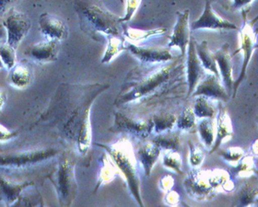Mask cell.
Wrapping results in <instances>:
<instances>
[{
    "label": "cell",
    "instance_id": "cell-1",
    "mask_svg": "<svg viewBox=\"0 0 258 207\" xmlns=\"http://www.w3.org/2000/svg\"><path fill=\"white\" fill-rule=\"evenodd\" d=\"M109 87L101 83L61 84L39 122L56 129L60 137L67 143L75 144L78 152L86 156L92 147V108Z\"/></svg>",
    "mask_w": 258,
    "mask_h": 207
},
{
    "label": "cell",
    "instance_id": "cell-2",
    "mask_svg": "<svg viewBox=\"0 0 258 207\" xmlns=\"http://www.w3.org/2000/svg\"><path fill=\"white\" fill-rule=\"evenodd\" d=\"M81 31L96 42H104L110 36H124L125 23L122 17L107 10L99 0H76Z\"/></svg>",
    "mask_w": 258,
    "mask_h": 207
},
{
    "label": "cell",
    "instance_id": "cell-3",
    "mask_svg": "<svg viewBox=\"0 0 258 207\" xmlns=\"http://www.w3.org/2000/svg\"><path fill=\"white\" fill-rule=\"evenodd\" d=\"M176 65V63L173 62L145 74L137 73L129 76L114 101V105L123 106L154 93L171 80L174 76Z\"/></svg>",
    "mask_w": 258,
    "mask_h": 207
},
{
    "label": "cell",
    "instance_id": "cell-4",
    "mask_svg": "<svg viewBox=\"0 0 258 207\" xmlns=\"http://www.w3.org/2000/svg\"><path fill=\"white\" fill-rule=\"evenodd\" d=\"M97 147L107 152L117 167L120 176L124 178L129 191L140 206H144L141 197L140 166L134 148L128 138L122 137L111 144L95 143Z\"/></svg>",
    "mask_w": 258,
    "mask_h": 207
},
{
    "label": "cell",
    "instance_id": "cell-5",
    "mask_svg": "<svg viewBox=\"0 0 258 207\" xmlns=\"http://www.w3.org/2000/svg\"><path fill=\"white\" fill-rule=\"evenodd\" d=\"M76 158L73 152L68 150L60 156L56 169L47 179L54 185L61 206H70L75 201L79 186L76 180Z\"/></svg>",
    "mask_w": 258,
    "mask_h": 207
},
{
    "label": "cell",
    "instance_id": "cell-6",
    "mask_svg": "<svg viewBox=\"0 0 258 207\" xmlns=\"http://www.w3.org/2000/svg\"><path fill=\"white\" fill-rule=\"evenodd\" d=\"M242 23L241 29L239 30V42L240 48L237 49L231 55H235L236 53H242V63L241 72L239 78L235 80L233 86L232 97H236L237 91L242 81L245 80L246 72H247L248 64L253 56V52L255 49H258L257 35L258 27L255 24L258 22V16L255 17L252 21L248 20L247 11L244 9L242 10Z\"/></svg>",
    "mask_w": 258,
    "mask_h": 207
},
{
    "label": "cell",
    "instance_id": "cell-7",
    "mask_svg": "<svg viewBox=\"0 0 258 207\" xmlns=\"http://www.w3.org/2000/svg\"><path fill=\"white\" fill-rule=\"evenodd\" d=\"M58 153L57 149L48 148L3 154L1 157V168L9 170L25 169L50 160Z\"/></svg>",
    "mask_w": 258,
    "mask_h": 207
},
{
    "label": "cell",
    "instance_id": "cell-8",
    "mask_svg": "<svg viewBox=\"0 0 258 207\" xmlns=\"http://www.w3.org/2000/svg\"><path fill=\"white\" fill-rule=\"evenodd\" d=\"M210 170L196 168L190 170L183 181V187L190 198L198 202L212 200L218 192L213 189L210 181Z\"/></svg>",
    "mask_w": 258,
    "mask_h": 207
},
{
    "label": "cell",
    "instance_id": "cell-9",
    "mask_svg": "<svg viewBox=\"0 0 258 207\" xmlns=\"http://www.w3.org/2000/svg\"><path fill=\"white\" fill-rule=\"evenodd\" d=\"M2 25L7 32L6 42L16 49L31 30V22L29 18L14 8H11L3 20Z\"/></svg>",
    "mask_w": 258,
    "mask_h": 207
},
{
    "label": "cell",
    "instance_id": "cell-10",
    "mask_svg": "<svg viewBox=\"0 0 258 207\" xmlns=\"http://www.w3.org/2000/svg\"><path fill=\"white\" fill-rule=\"evenodd\" d=\"M110 131L113 133H123L138 139L147 138L154 131L153 120H136L124 115L121 112H116L114 115V122Z\"/></svg>",
    "mask_w": 258,
    "mask_h": 207
},
{
    "label": "cell",
    "instance_id": "cell-11",
    "mask_svg": "<svg viewBox=\"0 0 258 207\" xmlns=\"http://www.w3.org/2000/svg\"><path fill=\"white\" fill-rule=\"evenodd\" d=\"M127 51L144 64H164L173 59L170 48L140 46L127 42Z\"/></svg>",
    "mask_w": 258,
    "mask_h": 207
},
{
    "label": "cell",
    "instance_id": "cell-12",
    "mask_svg": "<svg viewBox=\"0 0 258 207\" xmlns=\"http://www.w3.org/2000/svg\"><path fill=\"white\" fill-rule=\"evenodd\" d=\"M190 18V11L189 10L179 11L177 12V20L175 22V25L173 27L170 41L168 43V47L178 48L181 52L182 55H184L187 47H188L189 42L191 39V27L189 22Z\"/></svg>",
    "mask_w": 258,
    "mask_h": 207
},
{
    "label": "cell",
    "instance_id": "cell-13",
    "mask_svg": "<svg viewBox=\"0 0 258 207\" xmlns=\"http://www.w3.org/2000/svg\"><path fill=\"white\" fill-rule=\"evenodd\" d=\"M202 29L225 30V31L238 30L235 24L227 21L225 19H222L216 13L212 8L211 0H206L202 15L191 24V31L193 32L198 30H202Z\"/></svg>",
    "mask_w": 258,
    "mask_h": 207
},
{
    "label": "cell",
    "instance_id": "cell-14",
    "mask_svg": "<svg viewBox=\"0 0 258 207\" xmlns=\"http://www.w3.org/2000/svg\"><path fill=\"white\" fill-rule=\"evenodd\" d=\"M197 42L193 36H191L187 47V59H186V74H187V84H188V91H187V98L192 95L196 88L198 87L199 82L202 80L206 75V69L201 63L197 52L196 47Z\"/></svg>",
    "mask_w": 258,
    "mask_h": 207
},
{
    "label": "cell",
    "instance_id": "cell-15",
    "mask_svg": "<svg viewBox=\"0 0 258 207\" xmlns=\"http://www.w3.org/2000/svg\"><path fill=\"white\" fill-rule=\"evenodd\" d=\"M191 96H205L216 101L224 102L230 100V93L227 91L224 84H222L221 78L210 72L209 74L205 75Z\"/></svg>",
    "mask_w": 258,
    "mask_h": 207
},
{
    "label": "cell",
    "instance_id": "cell-16",
    "mask_svg": "<svg viewBox=\"0 0 258 207\" xmlns=\"http://www.w3.org/2000/svg\"><path fill=\"white\" fill-rule=\"evenodd\" d=\"M59 41L47 40L28 46L24 54L29 60L37 64H46L57 60L59 53Z\"/></svg>",
    "mask_w": 258,
    "mask_h": 207
},
{
    "label": "cell",
    "instance_id": "cell-17",
    "mask_svg": "<svg viewBox=\"0 0 258 207\" xmlns=\"http://www.w3.org/2000/svg\"><path fill=\"white\" fill-rule=\"evenodd\" d=\"M39 29L40 32L47 40H56L63 41L69 35V28L59 17L50 14L43 13L39 17Z\"/></svg>",
    "mask_w": 258,
    "mask_h": 207
},
{
    "label": "cell",
    "instance_id": "cell-18",
    "mask_svg": "<svg viewBox=\"0 0 258 207\" xmlns=\"http://www.w3.org/2000/svg\"><path fill=\"white\" fill-rule=\"evenodd\" d=\"M230 52L229 43H224L218 51L214 52L218 68L221 74V81L223 82L229 93L233 91V86L235 83V80H233V66L231 60L232 55Z\"/></svg>",
    "mask_w": 258,
    "mask_h": 207
},
{
    "label": "cell",
    "instance_id": "cell-19",
    "mask_svg": "<svg viewBox=\"0 0 258 207\" xmlns=\"http://www.w3.org/2000/svg\"><path fill=\"white\" fill-rule=\"evenodd\" d=\"M216 124H217V128H216L215 142L213 147L210 149V154L219 150L223 141L227 138L232 137L234 134L231 117L225 108L221 106V104L219 105V112L216 118Z\"/></svg>",
    "mask_w": 258,
    "mask_h": 207
},
{
    "label": "cell",
    "instance_id": "cell-20",
    "mask_svg": "<svg viewBox=\"0 0 258 207\" xmlns=\"http://www.w3.org/2000/svg\"><path fill=\"white\" fill-rule=\"evenodd\" d=\"M33 80V69L27 61L17 63L9 71L8 81L11 87L18 90H24L32 84Z\"/></svg>",
    "mask_w": 258,
    "mask_h": 207
},
{
    "label": "cell",
    "instance_id": "cell-21",
    "mask_svg": "<svg viewBox=\"0 0 258 207\" xmlns=\"http://www.w3.org/2000/svg\"><path fill=\"white\" fill-rule=\"evenodd\" d=\"M161 151V149L153 142L144 144L138 149L137 158L147 177L151 175L154 166L160 158Z\"/></svg>",
    "mask_w": 258,
    "mask_h": 207
},
{
    "label": "cell",
    "instance_id": "cell-22",
    "mask_svg": "<svg viewBox=\"0 0 258 207\" xmlns=\"http://www.w3.org/2000/svg\"><path fill=\"white\" fill-rule=\"evenodd\" d=\"M99 166H100V170L98 172V181H97L96 186L94 188V193L102 186L110 183L111 181H113L115 179L116 176L120 175L117 167L113 163L111 157L109 156L106 151H105V153H103L101 156V158L99 160Z\"/></svg>",
    "mask_w": 258,
    "mask_h": 207
},
{
    "label": "cell",
    "instance_id": "cell-23",
    "mask_svg": "<svg viewBox=\"0 0 258 207\" xmlns=\"http://www.w3.org/2000/svg\"><path fill=\"white\" fill-rule=\"evenodd\" d=\"M167 32L166 28H158L151 30L133 29L125 24L124 36L129 43H139L147 42L155 38H160Z\"/></svg>",
    "mask_w": 258,
    "mask_h": 207
},
{
    "label": "cell",
    "instance_id": "cell-24",
    "mask_svg": "<svg viewBox=\"0 0 258 207\" xmlns=\"http://www.w3.org/2000/svg\"><path fill=\"white\" fill-rule=\"evenodd\" d=\"M34 185L33 182L27 181L22 183H15L12 181L6 180L4 177L1 178V189L3 200L9 205H15L17 200L20 199L22 192L30 186Z\"/></svg>",
    "mask_w": 258,
    "mask_h": 207
},
{
    "label": "cell",
    "instance_id": "cell-25",
    "mask_svg": "<svg viewBox=\"0 0 258 207\" xmlns=\"http://www.w3.org/2000/svg\"><path fill=\"white\" fill-rule=\"evenodd\" d=\"M210 184L218 193L232 192L235 190V184L231 179V174L229 171L221 169L210 170Z\"/></svg>",
    "mask_w": 258,
    "mask_h": 207
},
{
    "label": "cell",
    "instance_id": "cell-26",
    "mask_svg": "<svg viewBox=\"0 0 258 207\" xmlns=\"http://www.w3.org/2000/svg\"><path fill=\"white\" fill-rule=\"evenodd\" d=\"M152 142L165 151H180L182 147L180 132L172 130L157 133Z\"/></svg>",
    "mask_w": 258,
    "mask_h": 207
},
{
    "label": "cell",
    "instance_id": "cell-27",
    "mask_svg": "<svg viewBox=\"0 0 258 207\" xmlns=\"http://www.w3.org/2000/svg\"><path fill=\"white\" fill-rule=\"evenodd\" d=\"M197 52L199 54V59L203 64L206 71L216 75L217 77L221 78L220 71L218 68V64L216 61L214 53H212L209 48V43L207 41H202L201 43H197L196 44Z\"/></svg>",
    "mask_w": 258,
    "mask_h": 207
},
{
    "label": "cell",
    "instance_id": "cell-28",
    "mask_svg": "<svg viewBox=\"0 0 258 207\" xmlns=\"http://www.w3.org/2000/svg\"><path fill=\"white\" fill-rule=\"evenodd\" d=\"M215 101L205 96L196 97L193 109L197 118L204 119L217 117L219 108H217V105H215Z\"/></svg>",
    "mask_w": 258,
    "mask_h": 207
},
{
    "label": "cell",
    "instance_id": "cell-29",
    "mask_svg": "<svg viewBox=\"0 0 258 207\" xmlns=\"http://www.w3.org/2000/svg\"><path fill=\"white\" fill-rule=\"evenodd\" d=\"M107 46L102 58V64H109L119 53L127 51V41L124 36H110L106 40Z\"/></svg>",
    "mask_w": 258,
    "mask_h": 207
},
{
    "label": "cell",
    "instance_id": "cell-30",
    "mask_svg": "<svg viewBox=\"0 0 258 207\" xmlns=\"http://www.w3.org/2000/svg\"><path fill=\"white\" fill-rule=\"evenodd\" d=\"M215 118H204L201 119L199 123V137L202 143L208 149H211L214 145L216 139Z\"/></svg>",
    "mask_w": 258,
    "mask_h": 207
},
{
    "label": "cell",
    "instance_id": "cell-31",
    "mask_svg": "<svg viewBox=\"0 0 258 207\" xmlns=\"http://www.w3.org/2000/svg\"><path fill=\"white\" fill-rule=\"evenodd\" d=\"M231 171L234 175L240 178H249L252 176H258V170L254 162L253 155H244L242 160L236 165L232 166Z\"/></svg>",
    "mask_w": 258,
    "mask_h": 207
},
{
    "label": "cell",
    "instance_id": "cell-32",
    "mask_svg": "<svg viewBox=\"0 0 258 207\" xmlns=\"http://www.w3.org/2000/svg\"><path fill=\"white\" fill-rule=\"evenodd\" d=\"M152 120L154 123V132L160 133L172 130L174 125H176L177 117L171 112H160L155 114Z\"/></svg>",
    "mask_w": 258,
    "mask_h": 207
},
{
    "label": "cell",
    "instance_id": "cell-33",
    "mask_svg": "<svg viewBox=\"0 0 258 207\" xmlns=\"http://www.w3.org/2000/svg\"><path fill=\"white\" fill-rule=\"evenodd\" d=\"M237 196L242 206L258 205V188L251 183L243 184L238 191Z\"/></svg>",
    "mask_w": 258,
    "mask_h": 207
},
{
    "label": "cell",
    "instance_id": "cell-34",
    "mask_svg": "<svg viewBox=\"0 0 258 207\" xmlns=\"http://www.w3.org/2000/svg\"><path fill=\"white\" fill-rule=\"evenodd\" d=\"M162 166L180 175H183V159L180 151H167L162 159Z\"/></svg>",
    "mask_w": 258,
    "mask_h": 207
},
{
    "label": "cell",
    "instance_id": "cell-35",
    "mask_svg": "<svg viewBox=\"0 0 258 207\" xmlns=\"http://www.w3.org/2000/svg\"><path fill=\"white\" fill-rule=\"evenodd\" d=\"M197 116L192 107L187 106L183 109L177 117L176 126L180 131H188L196 125Z\"/></svg>",
    "mask_w": 258,
    "mask_h": 207
},
{
    "label": "cell",
    "instance_id": "cell-36",
    "mask_svg": "<svg viewBox=\"0 0 258 207\" xmlns=\"http://www.w3.org/2000/svg\"><path fill=\"white\" fill-rule=\"evenodd\" d=\"M189 147V164L193 168H199L204 162L206 158V152L204 149L196 144L188 141Z\"/></svg>",
    "mask_w": 258,
    "mask_h": 207
},
{
    "label": "cell",
    "instance_id": "cell-37",
    "mask_svg": "<svg viewBox=\"0 0 258 207\" xmlns=\"http://www.w3.org/2000/svg\"><path fill=\"white\" fill-rule=\"evenodd\" d=\"M245 155V151L240 147H231L226 149H221L219 156L222 160L230 164L236 165Z\"/></svg>",
    "mask_w": 258,
    "mask_h": 207
},
{
    "label": "cell",
    "instance_id": "cell-38",
    "mask_svg": "<svg viewBox=\"0 0 258 207\" xmlns=\"http://www.w3.org/2000/svg\"><path fill=\"white\" fill-rule=\"evenodd\" d=\"M16 48L6 42L1 45V61L7 70H11L17 64Z\"/></svg>",
    "mask_w": 258,
    "mask_h": 207
},
{
    "label": "cell",
    "instance_id": "cell-39",
    "mask_svg": "<svg viewBox=\"0 0 258 207\" xmlns=\"http://www.w3.org/2000/svg\"><path fill=\"white\" fill-rule=\"evenodd\" d=\"M142 0H126L125 2V13L124 16L122 17V21L124 23L128 22L132 20L136 12L139 10Z\"/></svg>",
    "mask_w": 258,
    "mask_h": 207
},
{
    "label": "cell",
    "instance_id": "cell-40",
    "mask_svg": "<svg viewBox=\"0 0 258 207\" xmlns=\"http://www.w3.org/2000/svg\"><path fill=\"white\" fill-rule=\"evenodd\" d=\"M175 183L174 178L171 175L163 176L159 181V187L163 192L171 191Z\"/></svg>",
    "mask_w": 258,
    "mask_h": 207
},
{
    "label": "cell",
    "instance_id": "cell-41",
    "mask_svg": "<svg viewBox=\"0 0 258 207\" xmlns=\"http://www.w3.org/2000/svg\"><path fill=\"white\" fill-rule=\"evenodd\" d=\"M180 201H181V197L177 191H173V190L167 191L165 197H164V202L167 205L177 206L180 203Z\"/></svg>",
    "mask_w": 258,
    "mask_h": 207
},
{
    "label": "cell",
    "instance_id": "cell-42",
    "mask_svg": "<svg viewBox=\"0 0 258 207\" xmlns=\"http://www.w3.org/2000/svg\"><path fill=\"white\" fill-rule=\"evenodd\" d=\"M1 143H5L19 135V131H10L4 125H1Z\"/></svg>",
    "mask_w": 258,
    "mask_h": 207
},
{
    "label": "cell",
    "instance_id": "cell-43",
    "mask_svg": "<svg viewBox=\"0 0 258 207\" xmlns=\"http://www.w3.org/2000/svg\"><path fill=\"white\" fill-rule=\"evenodd\" d=\"M253 0H233L232 1V9L234 10H243L244 7L250 5Z\"/></svg>",
    "mask_w": 258,
    "mask_h": 207
},
{
    "label": "cell",
    "instance_id": "cell-44",
    "mask_svg": "<svg viewBox=\"0 0 258 207\" xmlns=\"http://www.w3.org/2000/svg\"><path fill=\"white\" fill-rule=\"evenodd\" d=\"M250 151H251V154L253 155V157L258 158V139H255L252 143Z\"/></svg>",
    "mask_w": 258,
    "mask_h": 207
},
{
    "label": "cell",
    "instance_id": "cell-45",
    "mask_svg": "<svg viewBox=\"0 0 258 207\" xmlns=\"http://www.w3.org/2000/svg\"><path fill=\"white\" fill-rule=\"evenodd\" d=\"M6 101H7V93H6V91H2V92H1V109L4 108Z\"/></svg>",
    "mask_w": 258,
    "mask_h": 207
},
{
    "label": "cell",
    "instance_id": "cell-46",
    "mask_svg": "<svg viewBox=\"0 0 258 207\" xmlns=\"http://www.w3.org/2000/svg\"><path fill=\"white\" fill-rule=\"evenodd\" d=\"M11 1H12V0H1V11H4L7 5H8L9 3H11Z\"/></svg>",
    "mask_w": 258,
    "mask_h": 207
},
{
    "label": "cell",
    "instance_id": "cell-47",
    "mask_svg": "<svg viewBox=\"0 0 258 207\" xmlns=\"http://www.w3.org/2000/svg\"><path fill=\"white\" fill-rule=\"evenodd\" d=\"M221 1H222V0H221ZM224 1H230V2H231V3H232V1H233V0H224Z\"/></svg>",
    "mask_w": 258,
    "mask_h": 207
},
{
    "label": "cell",
    "instance_id": "cell-48",
    "mask_svg": "<svg viewBox=\"0 0 258 207\" xmlns=\"http://www.w3.org/2000/svg\"><path fill=\"white\" fill-rule=\"evenodd\" d=\"M121 3H124V0H119Z\"/></svg>",
    "mask_w": 258,
    "mask_h": 207
}]
</instances>
